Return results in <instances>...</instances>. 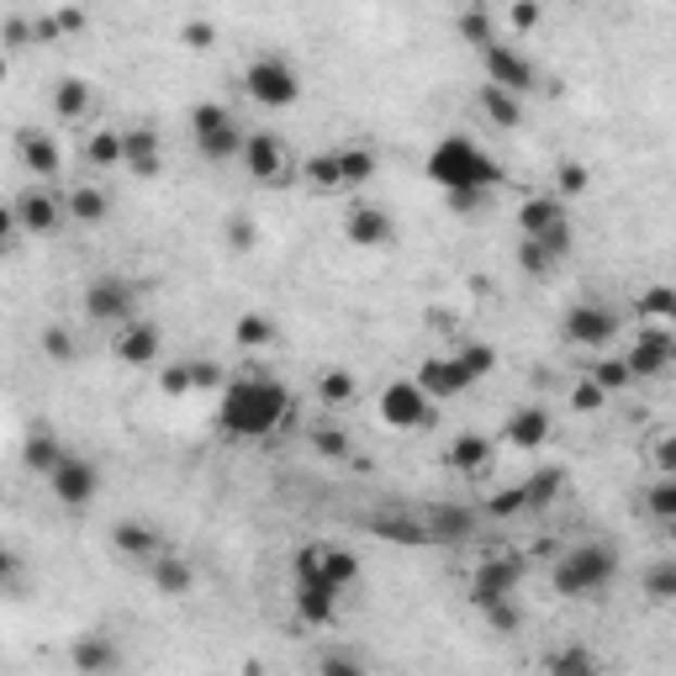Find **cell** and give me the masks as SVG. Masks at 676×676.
Masks as SVG:
<instances>
[{
    "instance_id": "1",
    "label": "cell",
    "mask_w": 676,
    "mask_h": 676,
    "mask_svg": "<svg viewBox=\"0 0 676 676\" xmlns=\"http://www.w3.org/2000/svg\"><path fill=\"white\" fill-rule=\"evenodd\" d=\"M291 418V392L276 375H233L217 401V423L233 438H270Z\"/></svg>"
},
{
    "instance_id": "2",
    "label": "cell",
    "mask_w": 676,
    "mask_h": 676,
    "mask_svg": "<svg viewBox=\"0 0 676 676\" xmlns=\"http://www.w3.org/2000/svg\"><path fill=\"white\" fill-rule=\"evenodd\" d=\"M423 175L434 180L444 196H492L508 180V169L492 160L476 138H465V132L438 138L434 149H429V160H423Z\"/></svg>"
},
{
    "instance_id": "3",
    "label": "cell",
    "mask_w": 676,
    "mask_h": 676,
    "mask_svg": "<svg viewBox=\"0 0 676 676\" xmlns=\"http://www.w3.org/2000/svg\"><path fill=\"white\" fill-rule=\"evenodd\" d=\"M550 582H556V592L571 597V602L602 597L613 582H618V550H613V545H602V539L571 545V550H560V556H556V565H550Z\"/></svg>"
},
{
    "instance_id": "4",
    "label": "cell",
    "mask_w": 676,
    "mask_h": 676,
    "mask_svg": "<svg viewBox=\"0 0 676 676\" xmlns=\"http://www.w3.org/2000/svg\"><path fill=\"white\" fill-rule=\"evenodd\" d=\"M291 576L344 597L359 582V560H355V550H344V545H333V539H313V545H302V550H296V560H291Z\"/></svg>"
},
{
    "instance_id": "5",
    "label": "cell",
    "mask_w": 676,
    "mask_h": 676,
    "mask_svg": "<svg viewBox=\"0 0 676 676\" xmlns=\"http://www.w3.org/2000/svg\"><path fill=\"white\" fill-rule=\"evenodd\" d=\"M375 149H365V143H344V149H328V154H313L307 160V180L318 186V191H359V186H370L375 180Z\"/></svg>"
},
{
    "instance_id": "6",
    "label": "cell",
    "mask_w": 676,
    "mask_h": 676,
    "mask_svg": "<svg viewBox=\"0 0 676 676\" xmlns=\"http://www.w3.org/2000/svg\"><path fill=\"white\" fill-rule=\"evenodd\" d=\"M243 90H248L259 106L285 112V106L302 101V69H296L285 53H259V59H248V69H243Z\"/></svg>"
},
{
    "instance_id": "7",
    "label": "cell",
    "mask_w": 676,
    "mask_h": 676,
    "mask_svg": "<svg viewBox=\"0 0 676 676\" xmlns=\"http://www.w3.org/2000/svg\"><path fill=\"white\" fill-rule=\"evenodd\" d=\"M191 143H196L201 160L233 164L243 154V127L222 101H201V106H191Z\"/></svg>"
},
{
    "instance_id": "8",
    "label": "cell",
    "mask_w": 676,
    "mask_h": 676,
    "mask_svg": "<svg viewBox=\"0 0 676 676\" xmlns=\"http://www.w3.org/2000/svg\"><path fill=\"white\" fill-rule=\"evenodd\" d=\"M618 328H624L618 307H608V302L587 296V302H571V307H565V318H560V339H565L571 349H608V344L618 339Z\"/></svg>"
},
{
    "instance_id": "9",
    "label": "cell",
    "mask_w": 676,
    "mask_h": 676,
    "mask_svg": "<svg viewBox=\"0 0 676 676\" xmlns=\"http://www.w3.org/2000/svg\"><path fill=\"white\" fill-rule=\"evenodd\" d=\"M375 412H381V423H386V429H397V434H418V429H429V423H434L438 401L423 397V386H418L412 375H397V381H386V386H381Z\"/></svg>"
},
{
    "instance_id": "10",
    "label": "cell",
    "mask_w": 676,
    "mask_h": 676,
    "mask_svg": "<svg viewBox=\"0 0 676 676\" xmlns=\"http://www.w3.org/2000/svg\"><path fill=\"white\" fill-rule=\"evenodd\" d=\"M528 576V560L513 556V550H492V556L476 560L471 571V602L476 608H492V602H513L518 587Z\"/></svg>"
},
{
    "instance_id": "11",
    "label": "cell",
    "mask_w": 676,
    "mask_h": 676,
    "mask_svg": "<svg viewBox=\"0 0 676 676\" xmlns=\"http://www.w3.org/2000/svg\"><path fill=\"white\" fill-rule=\"evenodd\" d=\"M481 53V69H486V85H497V90H508V95H528L534 85H539V69H534V59L518 48V42H502L492 38Z\"/></svg>"
},
{
    "instance_id": "12",
    "label": "cell",
    "mask_w": 676,
    "mask_h": 676,
    "mask_svg": "<svg viewBox=\"0 0 676 676\" xmlns=\"http://www.w3.org/2000/svg\"><path fill=\"white\" fill-rule=\"evenodd\" d=\"M48 492H53V502H59V508L85 513V508L101 497V465H95V460H85V455H64V460L53 465V476H48Z\"/></svg>"
},
{
    "instance_id": "13",
    "label": "cell",
    "mask_w": 676,
    "mask_h": 676,
    "mask_svg": "<svg viewBox=\"0 0 676 676\" xmlns=\"http://www.w3.org/2000/svg\"><path fill=\"white\" fill-rule=\"evenodd\" d=\"M85 318H90V322H106V328L132 322V318H138V291H132V280L95 276L90 285H85Z\"/></svg>"
},
{
    "instance_id": "14",
    "label": "cell",
    "mask_w": 676,
    "mask_h": 676,
    "mask_svg": "<svg viewBox=\"0 0 676 676\" xmlns=\"http://www.w3.org/2000/svg\"><path fill=\"white\" fill-rule=\"evenodd\" d=\"M618 359H624L629 381H655V375H666V370L676 365L672 328H661V322H645V328H639V339H635V349H629V355H618Z\"/></svg>"
},
{
    "instance_id": "15",
    "label": "cell",
    "mask_w": 676,
    "mask_h": 676,
    "mask_svg": "<svg viewBox=\"0 0 676 676\" xmlns=\"http://www.w3.org/2000/svg\"><path fill=\"white\" fill-rule=\"evenodd\" d=\"M344 239L355 248H392L397 243V222H392V212L381 201H355L344 212Z\"/></svg>"
},
{
    "instance_id": "16",
    "label": "cell",
    "mask_w": 676,
    "mask_h": 676,
    "mask_svg": "<svg viewBox=\"0 0 676 676\" xmlns=\"http://www.w3.org/2000/svg\"><path fill=\"white\" fill-rule=\"evenodd\" d=\"M418 518H423L429 545H465L476 534V513L460 502H429V508H418Z\"/></svg>"
},
{
    "instance_id": "17",
    "label": "cell",
    "mask_w": 676,
    "mask_h": 676,
    "mask_svg": "<svg viewBox=\"0 0 676 676\" xmlns=\"http://www.w3.org/2000/svg\"><path fill=\"white\" fill-rule=\"evenodd\" d=\"M412 381L423 386V397H429V401H449V397H460V392H471V386H476V381L465 375V365H460L455 355H434V359H423Z\"/></svg>"
},
{
    "instance_id": "18",
    "label": "cell",
    "mask_w": 676,
    "mask_h": 676,
    "mask_svg": "<svg viewBox=\"0 0 676 676\" xmlns=\"http://www.w3.org/2000/svg\"><path fill=\"white\" fill-rule=\"evenodd\" d=\"M243 169L254 175V180H280L285 169H291V154H285V143H280L276 132H243Z\"/></svg>"
},
{
    "instance_id": "19",
    "label": "cell",
    "mask_w": 676,
    "mask_h": 676,
    "mask_svg": "<svg viewBox=\"0 0 676 676\" xmlns=\"http://www.w3.org/2000/svg\"><path fill=\"white\" fill-rule=\"evenodd\" d=\"M11 212H16V228H22V233H38V239H48V233L64 222V201L53 196V191H42V186L22 191V196L11 201Z\"/></svg>"
},
{
    "instance_id": "20",
    "label": "cell",
    "mask_w": 676,
    "mask_h": 676,
    "mask_svg": "<svg viewBox=\"0 0 676 676\" xmlns=\"http://www.w3.org/2000/svg\"><path fill=\"white\" fill-rule=\"evenodd\" d=\"M69 661H75L80 676H112L122 666V650L106 629H85V635L69 645Z\"/></svg>"
},
{
    "instance_id": "21",
    "label": "cell",
    "mask_w": 676,
    "mask_h": 676,
    "mask_svg": "<svg viewBox=\"0 0 676 676\" xmlns=\"http://www.w3.org/2000/svg\"><path fill=\"white\" fill-rule=\"evenodd\" d=\"M164 164V143L154 127H122V169H132L138 180H154Z\"/></svg>"
},
{
    "instance_id": "22",
    "label": "cell",
    "mask_w": 676,
    "mask_h": 676,
    "mask_svg": "<svg viewBox=\"0 0 676 676\" xmlns=\"http://www.w3.org/2000/svg\"><path fill=\"white\" fill-rule=\"evenodd\" d=\"M565 254H571V222H560L556 233H545V239H523V243H518V265H523L528 276H550Z\"/></svg>"
},
{
    "instance_id": "23",
    "label": "cell",
    "mask_w": 676,
    "mask_h": 676,
    "mask_svg": "<svg viewBox=\"0 0 676 676\" xmlns=\"http://www.w3.org/2000/svg\"><path fill=\"white\" fill-rule=\"evenodd\" d=\"M112 545H117V556L143 560V565H154V560L169 550L160 528H154V523H138V518H122L117 528H112Z\"/></svg>"
},
{
    "instance_id": "24",
    "label": "cell",
    "mask_w": 676,
    "mask_h": 676,
    "mask_svg": "<svg viewBox=\"0 0 676 676\" xmlns=\"http://www.w3.org/2000/svg\"><path fill=\"white\" fill-rule=\"evenodd\" d=\"M112 355H117L122 365H154V359H160V328L143 318L122 322L117 339H112Z\"/></svg>"
},
{
    "instance_id": "25",
    "label": "cell",
    "mask_w": 676,
    "mask_h": 676,
    "mask_svg": "<svg viewBox=\"0 0 676 676\" xmlns=\"http://www.w3.org/2000/svg\"><path fill=\"white\" fill-rule=\"evenodd\" d=\"M550 434H556V423H550V412H545V407H518L513 418L502 423V438H508L513 449H523V455L545 449Z\"/></svg>"
},
{
    "instance_id": "26",
    "label": "cell",
    "mask_w": 676,
    "mask_h": 676,
    "mask_svg": "<svg viewBox=\"0 0 676 676\" xmlns=\"http://www.w3.org/2000/svg\"><path fill=\"white\" fill-rule=\"evenodd\" d=\"M16 154H22V169H33L42 180H53V175L64 169V149H59L42 127H22V132H16Z\"/></svg>"
},
{
    "instance_id": "27",
    "label": "cell",
    "mask_w": 676,
    "mask_h": 676,
    "mask_svg": "<svg viewBox=\"0 0 676 676\" xmlns=\"http://www.w3.org/2000/svg\"><path fill=\"white\" fill-rule=\"evenodd\" d=\"M339 602H344V597L328 592V587H313V582H296V587H291V608H296V618L313 624V629H328V624L339 618Z\"/></svg>"
},
{
    "instance_id": "28",
    "label": "cell",
    "mask_w": 676,
    "mask_h": 676,
    "mask_svg": "<svg viewBox=\"0 0 676 676\" xmlns=\"http://www.w3.org/2000/svg\"><path fill=\"white\" fill-rule=\"evenodd\" d=\"M545 676H602V661H597L592 645L571 639V645H556L545 655Z\"/></svg>"
},
{
    "instance_id": "29",
    "label": "cell",
    "mask_w": 676,
    "mask_h": 676,
    "mask_svg": "<svg viewBox=\"0 0 676 676\" xmlns=\"http://www.w3.org/2000/svg\"><path fill=\"white\" fill-rule=\"evenodd\" d=\"M149 571H154V587H160L164 597H191L196 592V565H191L186 556H175V550H164Z\"/></svg>"
},
{
    "instance_id": "30",
    "label": "cell",
    "mask_w": 676,
    "mask_h": 676,
    "mask_svg": "<svg viewBox=\"0 0 676 676\" xmlns=\"http://www.w3.org/2000/svg\"><path fill=\"white\" fill-rule=\"evenodd\" d=\"M560 222H565V206L556 196H528L518 206V228H523V239H545V233H556Z\"/></svg>"
},
{
    "instance_id": "31",
    "label": "cell",
    "mask_w": 676,
    "mask_h": 676,
    "mask_svg": "<svg viewBox=\"0 0 676 676\" xmlns=\"http://www.w3.org/2000/svg\"><path fill=\"white\" fill-rule=\"evenodd\" d=\"M481 117L492 122V127H502V132H513L523 127V95H508V90H497V85H481Z\"/></svg>"
},
{
    "instance_id": "32",
    "label": "cell",
    "mask_w": 676,
    "mask_h": 676,
    "mask_svg": "<svg viewBox=\"0 0 676 676\" xmlns=\"http://www.w3.org/2000/svg\"><path fill=\"white\" fill-rule=\"evenodd\" d=\"M370 528H375L381 539H392V545H429V534H423V518H418V513H401V508H392V513H375V518H370Z\"/></svg>"
},
{
    "instance_id": "33",
    "label": "cell",
    "mask_w": 676,
    "mask_h": 676,
    "mask_svg": "<svg viewBox=\"0 0 676 676\" xmlns=\"http://www.w3.org/2000/svg\"><path fill=\"white\" fill-rule=\"evenodd\" d=\"M64 455H69V449L48 434V429H33L27 444H22V460H27V471H38V476H53V465H59Z\"/></svg>"
},
{
    "instance_id": "34",
    "label": "cell",
    "mask_w": 676,
    "mask_h": 676,
    "mask_svg": "<svg viewBox=\"0 0 676 676\" xmlns=\"http://www.w3.org/2000/svg\"><path fill=\"white\" fill-rule=\"evenodd\" d=\"M492 455H497V444L481 438V434H460L455 444H449V465H455V471H471V476L492 465Z\"/></svg>"
},
{
    "instance_id": "35",
    "label": "cell",
    "mask_w": 676,
    "mask_h": 676,
    "mask_svg": "<svg viewBox=\"0 0 676 676\" xmlns=\"http://www.w3.org/2000/svg\"><path fill=\"white\" fill-rule=\"evenodd\" d=\"M106 212H112V201L101 186H75L64 196V217H75V222H106Z\"/></svg>"
},
{
    "instance_id": "36",
    "label": "cell",
    "mask_w": 676,
    "mask_h": 676,
    "mask_svg": "<svg viewBox=\"0 0 676 676\" xmlns=\"http://www.w3.org/2000/svg\"><path fill=\"white\" fill-rule=\"evenodd\" d=\"M523 486V502H528V513H539V508H550L560 497V486H565V476H560L556 465H539L528 481H518Z\"/></svg>"
},
{
    "instance_id": "37",
    "label": "cell",
    "mask_w": 676,
    "mask_h": 676,
    "mask_svg": "<svg viewBox=\"0 0 676 676\" xmlns=\"http://www.w3.org/2000/svg\"><path fill=\"white\" fill-rule=\"evenodd\" d=\"M53 112H59V122H85V112H90V85L85 80H59L53 85Z\"/></svg>"
},
{
    "instance_id": "38",
    "label": "cell",
    "mask_w": 676,
    "mask_h": 676,
    "mask_svg": "<svg viewBox=\"0 0 676 676\" xmlns=\"http://www.w3.org/2000/svg\"><path fill=\"white\" fill-rule=\"evenodd\" d=\"M85 160L95 164V169H112V164H122V127H101V132H90Z\"/></svg>"
},
{
    "instance_id": "39",
    "label": "cell",
    "mask_w": 676,
    "mask_h": 676,
    "mask_svg": "<svg viewBox=\"0 0 676 676\" xmlns=\"http://www.w3.org/2000/svg\"><path fill=\"white\" fill-rule=\"evenodd\" d=\"M233 339H239L243 349H265V344H276V322L265 318V313H243L233 322Z\"/></svg>"
},
{
    "instance_id": "40",
    "label": "cell",
    "mask_w": 676,
    "mask_h": 676,
    "mask_svg": "<svg viewBox=\"0 0 676 676\" xmlns=\"http://www.w3.org/2000/svg\"><path fill=\"white\" fill-rule=\"evenodd\" d=\"M587 381H592L602 397H613V392H624V386H635L629 381V370H624V359H597L592 370H587Z\"/></svg>"
},
{
    "instance_id": "41",
    "label": "cell",
    "mask_w": 676,
    "mask_h": 676,
    "mask_svg": "<svg viewBox=\"0 0 676 676\" xmlns=\"http://www.w3.org/2000/svg\"><path fill=\"white\" fill-rule=\"evenodd\" d=\"M639 313H645L650 322H661V328H672L676 322V291L672 285H650L645 302H639Z\"/></svg>"
},
{
    "instance_id": "42",
    "label": "cell",
    "mask_w": 676,
    "mask_h": 676,
    "mask_svg": "<svg viewBox=\"0 0 676 676\" xmlns=\"http://www.w3.org/2000/svg\"><path fill=\"white\" fill-rule=\"evenodd\" d=\"M313 449H318L322 460H349V455H355L349 434H344V429H333V423H318V429H313Z\"/></svg>"
},
{
    "instance_id": "43",
    "label": "cell",
    "mask_w": 676,
    "mask_h": 676,
    "mask_svg": "<svg viewBox=\"0 0 676 676\" xmlns=\"http://www.w3.org/2000/svg\"><path fill=\"white\" fill-rule=\"evenodd\" d=\"M645 508H650V518L672 523V518H676V476L655 481V486H650V497H645Z\"/></svg>"
},
{
    "instance_id": "44",
    "label": "cell",
    "mask_w": 676,
    "mask_h": 676,
    "mask_svg": "<svg viewBox=\"0 0 676 676\" xmlns=\"http://www.w3.org/2000/svg\"><path fill=\"white\" fill-rule=\"evenodd\" d=\"M645 592H650V602H672V597H676V560L650 565V576H645Z\"/></svg>"
},
{
    "instance_id": "45",
    "label": "cell",
    "mask_w": 676,
    "mask_h": 676,
    "mask_svg": "<svg viewBox=\"0 0 676 676\" xmlns=\"http://www.w3.org/2000/svg\"><path fill=\"white\" fill-rule=\"evenodd\" d=\"M318 397L328 401V407H344V401L355 397V375H349V370H328L318 381Z\"/></svg>"
},
{
    "instance_id": "46",
    "label": "cell",
    "mask_w": 676,
    "mask_h": 676,
    "mask_svg": "<svg viewBox=\"0 0 676 676\" xmlns=\"http://www.w3.org/2000/svg\"><path fill=\"white\" fill-rule=\"evenodd\" d=\"M481 618L497 629V635H518L523 629V613H518V597L513 602H492V608H481Z\"/></svg>"
},
{
    "instance_id": "47",
    "label": "cell",
    "mask_w": 676,
    "mask_h": 676,
    "mask_svg": "<svg viewBox=\"0 0 676 676\" xmlns=\"http://www.w3.org/2000/svg\"><path fill=\"white\" fill-rule=\"evenodd\" d=\"M455 359L465 365V375H471V381H486V375H492V365H497V355H492L486 344H465V349H455Z\"/></svg>"
},
{
    "instance_id": "48",
    "label": "cell",
    "mask_w": 676,
    "mask_h": 676,
    "mask_svg": "<svg viewBox=\"0 0 676 676\" xmlns=\"http://www.w3.org/2000/svg\"><path fill=\"white\" fill-rule=\"evenodd\" d=\"M486 513H492V518L528 513V502H523V486H502V492H492V497H486Z\"/></svg>"
},
{
    "instance_id": "49",
    "label": "cell",
    "mask_w": 676,
    "mask_h": 676,
    "mask_svg": "<svg viewBox=\"0 0 676 676\" xmlns=\"http://www.w3.org/2000/svg\"><path fill=\"white\" fill-rule=\"evenodd\" d=\"M318 676H370V672L359 666V655H349V650H322Z\"/></svg>"
},
{
    "instance_id": "50",
    "label": "cell",
    "mask_w": 676,
    "mask_h": 676,
    "mask_svg": "<svg viewBox=\"0 0 676 676\" xmlns=\"http://www.w3.org/2000/svg\"><path fill=\"white\" fill-rule=\"evenodd\" d=\"M460 38L476 42V48H486V42L497 38V27H492V16H486V11H465V16H460Z\"/></svg>"
},
{
    "instance_id": "51",
    "label": "cell",
    "mask_w": 676,
    "mask_h": 676,
    "mask_svg": "<svg viewBox=\"0 0 676 676\" xmlns=\"http://www.w3.org/2000/svg\"><path fill=\"white\" fill-rule=\"evenodd\" d=\"M22 576H27L22 556H16L11 545H0V592H16V587H22Z\"/></svg>"
},
{
    "instance_id": "52",
    "label": "cell",
    "mask_w": 676,
    "mask_h": 676,
    "mask_svg": "<svg viewBox=\"0 0 676 676\" xmlns=\"http://www.w3.org/2000/svg\"><path fill=\"white\" fill-rule=\"evenodd\" d=\"M587 186H592V175H587L582 164H560V191H565V196H582Z\"/></svg>"
},
{
    "instance_id": "53",
    "label": "cell",
    "mask_w": 676,
    "mask_h": 676,
    "mask_svg": "<svg viewBox=\"0 0 676 676\" xmlns=\"http://www.w3.org/2000/svg\"><path fill=\"white\" fill-rule=\"evenodd\" d=\"M571 407H576V412H597V407H602V392H597L587 375L576 381V392H571Z\"/></svg>"
},
{
    "instance_id": "54",
    "label": "cell",
    "mask_w": 676,
    "mask_h": 676,
    "mask_svg": "<svg viewBox=\"0 0 676 676\" xmlns=\"http://www.w3.org/2000/svg\"><path fill=\"white\" fill-rule=\"evenodd\" d=\"M42 349H48L53 359H69V355H75V344H69V328H48V333H42Z\"/></svg>"
},
{
    "instance_id": "55",
    "label": "cell",
    "mask_w": 676,
    "mask_h": 676,
    "mask_svg": "<svg viewBox=\"0 0 676 676\" xmlns=\"http://www.w3.org/2000/svg\"><path fill=\"white\" fill-rule=\"evenodd\" d=\"M169 397H180V392H191L196 381H191V365H175V370H164V381H160Z\"/></svg>"
},
{
    "instance_id": "56",
    "label": "cell",
    "mask_w": 676,
    "mask_h": 676,
    "mask_svg": "<svg viewBox=\"0 0 676 676\" xmlns=\"http://www.w3.org/2000/svg\"><path fill=\"white\" fill-rule=\"evenodd\" d=\"M180 38L191 42V48H206V42L217 38V27H212V22H186V27H180Z\"/></svg>"
},
{
    "instance_id": "57",
    "label": "cell",
    "mask_w": 676,
    "mask_h": 676,
    "mask_svg": "<svg viewBox=\"0 0 676 676\" xmlns=\"http://www.w3.org/2000/svg\"><path fill=\"white\" fill-rule=\"evenodd\" d=\"M655 465H661V476H672V465H676V438L672 434L655 438Z\"/></svg>"
},
{
    "instance_id": "58",
    "label": "cell",
    "mask_w": 676,
    "mask_h": 676,
    "mask_svg": "<svg viewBox=\"0 0 676 676\" xmlns=\"http://www.w3.org/2000/svg\"><path fill=\"white\" fill-rule=\"evenodd\" d=\"M11 243H16V212H11V206H0V254H5Z\"/></svg>"
},
{
    "instance_id": "59",
    "label": "cell",
    "mask_w": 676,
    "mask_h": 676,
    "mask_svg": "<svg viewBox=\"0 0 676 676\" xmlns=\"http://www.w3.org/2000/svg\"><path fill=\"white\" fill-rule=\"evenodd\" d=\"M228 239H233V248H248V243H254V222H248V217H239V222H233V228H228Z\"/></svg>"
},
{
    "instance_id": "60",
    "label": "cell",
    "mask_w": 676,
    "mask_h": 676,
    "mask_svg": "<svg viewBox=\"0 0 676 676\" xmlns=\"http://www.w3.org/2000/svg\"><path fill=\"white\" fill-rule=\"evenodd\" d=\"M508 22H513V27H534V22H539V5H513Z\"/></svg>"
},
{
    "instance_id": "61",
    "label": "cell",
    "mask_w": 676,
    "mask_h": 676,
    "mask_svg": "<svg viewBox=\"0 0 676 676\" xmlns=\"http://www.w3.org/2000/svg\"><path fill=\"white\" fill-rule=\"evenodd\" d=\"M85 27V11H59V33H80Z\"/></svg>"
},
{
    "instance_id": "62",
    "label": "cell",
    "mask_w": 676,
    "mask_h": 676,
    "mask_svg": "<svg viewBox=\"0 0 676 676\" xmlns=\"http://www.w3.org/2000/svg\"><path fill=\"white\" fill-rule=\"evenodd\" d=\"M0 80H5V59H0Z\"/></svg>"
}]
</instances>
